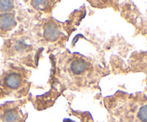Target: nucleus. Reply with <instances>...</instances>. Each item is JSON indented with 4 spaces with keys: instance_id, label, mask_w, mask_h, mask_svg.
I'll return each mask as SVG.
<instances>
[{
    "instance_id": "39448f33",
    "label": "nucleus",
    "mask_w": 147,
    "mask_h": 122,
    "mask_svg": "<svg viewBox=\"0 0 147 122\" xmlns=\"http://www.w3.org/2000/svg\"><path fill=\"white\" fill-rule=\"evenodd\" d=\"M20 119L18 113L14 111H8L3 116L4 122H18Z\"/></svg>"
},
{
    "instance_id": "f257e3e1",
    "label": "nucleus",
    "mask_w": 147,
    "mask_h": 122,
    "mask_svg": "<svg viewBox=\"0 0 147 122\" xmlns=\"http://www.w3.org/2000/svg\"><path fill=\"white\" fill-rule=\"evenodd\" d=\"M58 27L54 22H48L44 28V37L49 41H55L60 36Z\"/></svg>"
},
{
    "instance_id": "1a4fd4ad",
    "label": "nucleus",
    "mask_w": 147,
    "mask_h": 122,
    "mask_svg": "<svg viewBox=\"0 0 147 122\" xmlns=\"http://www.w3.org/2000/svg\"><path fill=\"white\" fill-rule=\"evenodd\" d=\"M63 122H75L73 120H71V119H65L64 120H63Z\"/></svg>"
},
{
    "instance_id": "7ed1b4c3",
    "label": "nucleus",
    "mask_w": 147,
    "mask_h": 122,
    "mask_svg": "<svg viewBox=\"0 0 147 122\" xmlns=\"http://www.w3.org/2000/svg\"><path fill=\"white\" fill-rule=\"evenodd\" d=\"M4 83L9 88H18L22 83V76L16 73H11L7 75L4 79Z\"/></svg>"
},
{
    "instance_id": "0eeeda50",
    "label": "nucleus",
    "mask_w": 147,
    "mask_h": 122,
    "mask_svg": "<svg viewBox=\"0 0 147 122\" xmlns=\"http://www.w3.org/2000/svg\"><path fill=\"white\" fill-rule=\"evenodd\" d=\"M138 118L142 122H147V105L140 108L138 112Z\"/></svg>"
},
{
    "instance_id": "6e6552de",
    "label": "nucleus",
    "mask_w": 147,
    "mask_h": 122,
    "mask_svg": "<svg viewBox=\"0 0 147 122\" xmlns=\"http://www.w3.org/2000/svg\"><path fill=\"white\" fill-rule=\"evenodd\" d=\"M47 1H33L32 5L34 6L36 9H45V6L47 4Z\"/></svg>"
},
{
    "instance_id": "f03ea898",
    "label": "nucleus",
    "mask_w": 147,
    "mask_h": 122,
    "mask_svg": "<svg viewBox=\"0 0 147 122\" xmlns=\"http://www.w3.org/2000/svg\"><path fill=\"white\" fill-rule=\"evenodd\" d=\"M16 25V20L12 14H0V30L7 31L12 29Z\"/></svg>"
},
{
    "instance_id": "423d86ee",
    "label": "nucleus",
    "mask_w": 147,
    "mask_h": 122,
    "mask_svg": "<svg viewBox=\"0 0 147 122\" xmlns=\"http://www.w3.org/2000/svg\"><path fill=\"white\" fill-rule=\"evenodd\" d=\"M14 7L12 1H0V11H7Z\"/></svg>"
},
{
    "instance_id": "20e7f679",
    "label": "nucleus",
    "mask_w": 147,
    "mask_h": 122,
    "mask_svg": "<svg viewBox=\"0 0 147 122\" xmlns=\"http://www.w3.org/2000/svg\"><path fill=\"white\" fill-rule=\"evenodd\" d=\"M87 68V64L86 61L83 60H75L70 64V70L74 74L80 75L85 72Z\"/></svg>"
}]
</instances>
